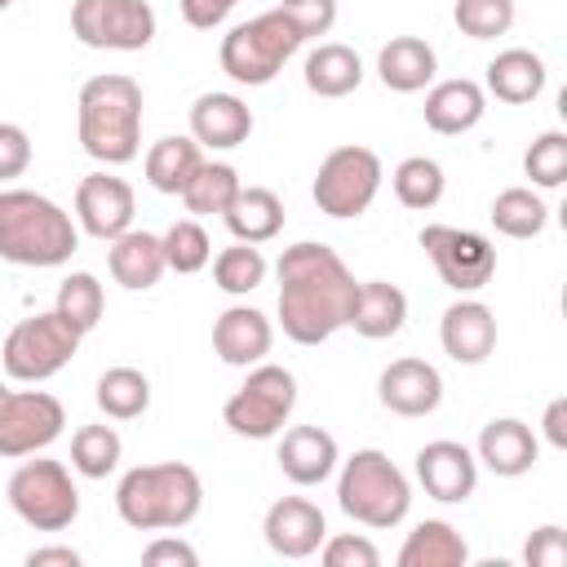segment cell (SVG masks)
Here are the masks:
<instances>
[{
    "label": "cell",
    "instance_id": "4316f807",
    "mask_svg": "<svg viewBox=\"0 0 567 567\" xmlns=\"http://www.w3.org/2000/svg\"><path fill=\"white\" fill-rule=\"evenodd\" d=\"M545 80H549V71H545L540 53H532V49H505L487 62V93L496 102H509V106L536 102Z\"/></svg>",
    "mask_w": 567,
    "mask_h": 567
},
{
    "label": "cell",
    "instance_id": "30bf717a",
    "mask_svg": "<svg viewBox=\"0 0 567 567\" xmlns=\"http://www.w3.org/2000/svg\"><path fill=\"white\" fill-rule=\"evenodd\" d=\"M381 155L368 146H337L323 155L319 173H315V204L328 217H359L372 208L377 190H381Z\"/></svg>",
    "mask_w": 567,
    "mask_h": 567
},
{
    "label": "cell",
    "instance_id": "1f68e13d",
    "mask_svg": "<svg viewBox=\"0 0 567 567\" xmlns=\"http://www.w3.org/2000/svg\"><path fill=\"white\" fill-rule=\"evenodd\" d=\"M487 217H492V226L505 239H536L549 226V208H545V199L532 186H505L492 199V213Z\"/></svg>",
    "mask_w": 567,
    "mask_h": 567
},
{
    "label": "cell",
    "instance_id": "816d5d0a",
    "mask_svg": "<svg viewBox=\"0 0 567 567\" xmlns=\"http://www.w3.org/2000/svg\"><path fill=\"white\" fill-rule=\"evenodd\" d=\"M9 4H13V0H0V9H9Z\"/></svg>",
    "mask_w": 567,
    "mask_h": 567
},
{
    "label": "cell",
    "instance_id": "f1b7e54d",
    "mask_svg": "<svg viewBox=\"0 0 567 567\" xmlns=\"http://www.w3.org/2000/svg\"><path fill=\"white\" fill-rule=\"evenodd\" d=\"M465 563H470V545L447 518L416 523L399 549V567H465Z\"/></svg>",
    "mask_w": 567,
    "mask_h": 567
},
{
    "label": "cell",
    "instance_id": "f907efd6",
    "mask_svg": "<svg viewBox=\"0 0 567 567\" xmlns=\"http://www.w3.org/2000/svg\"><path fill=\"white\" fill-rule=\"evenodd\" d=\"M4 399H9V385H4V381H0V403H4Z\"/></svg>",
    "mask_w": 567,
    "mask_h": 567
},
{
    "label": "cell",
    "instance_id": "6da1fadb",
    "mask_svg": "<svg viewBox=\"0 0 567 567\" xmlns=\"http://www.w3.org/2000/svg\"><path fill=\"white\" fill-rule=\"evenodd\" d=\"M275 275H279V323L288 341L323 346L328 337L350 328L359 279L350 275L337 248L301 239L279 252Z\"/></svg>",
    "mask_w": 567,
    "mask_h": 567
},
{
    "label": "cell",
    "instance_id": "f35d334b",
    "mask_svg": "<svg viewBox=\"0 0 567 567\" xmlns=\"http://www.w3.org/2000/svg\"><path fill=\"white\" fill-rule=\"evenodd\" d=\"M159 244H164V266L177 270V275H199V270L213 261V239H208V230H204L195 217L173 221V226L159 235Z\"/></svg>",
    "mask_w": 567,
    "mask_h": 567
},
{
    "label": "cell",
    "instance_id": "5bb4252c",
    "mask_svg": "<svg viewBox=\"0 0 567 567\" xmlns=\"http://www.w3.org/2000/svg\"><path fill=\"white\" fill-rule=\"evenodd\" d=\"M133 213H137V199H133V186L115 173H89L80 177L75 186V226L93 239H115L133 226Z\"/></svg>",
    "mask_w": 567,
    "mask_h": 567
},
{
    "label": "cell",
    "instance_id": "9a60e30c",
    "mask_svg": "<svg viewBox=\"0 0 567 567\" xmlns=\"http://www.w3.org/2000/svg\"><path fill=\"white\" fill-rule=\"evenodd\" d=\"M416 483L439 505H461L478 487V456L456 439H434L416 452Z\"/></svg>",
    "mask_w": 567,
    "mask_h": 567
},
{
    "label": "cell",
    "instance_id": "277c9868",
    "mask_svg": "<svg viewBox=\"0 0 567 567\" xmlns=\"http://www.w3.org/2000/svg\"><path fill=\"white\" fill-rule=\"evenodd\" d=\"M204 509V483L186 461L133 465L115 483V514L133 532H177Z\"/></svg>",
    "mask_w": 567,
    "mask_h": 567
},
{
    "label": "cell",
    "instance_id": "ee69618b",
    "mask_svg": "<svg viewBox=\"0 0 567 567\" xmlns=\"http://www.w3.org/2000/svg\"><path fill=\"white\" fill-rule=\"evenodd\" d=\"M523 563L527 567H567V532L558 523L536 527L523 545Z\"/></svg>",
    "mask_w": 567,
    "mask_h": 567
},
{
    "label": "cell",
    "instance_id": "7402d4cb",
    "mask_svg": "<svg viewBox=\"0 0 567 567\" xmlns=\"http://www.w3.org/2000/svg\"><path fill=\"white\" fill-rule=\"evenodd\" d=\"M252 133V111L235 93H199L190 106V137L208 151H235Z\"/></svg>",
    "mask_w": 567,
    "mask_h": 567
},
{
    "label": "cell",
    "instance_id": "3957f363",
    "mask_svg": "<svg viewBox=\"0 0 567 567\" xmlns=\"http://www.w3.org/2000/svg\"><path fill=\"white\" fill-rule=\"evenodd\" d=\"M80 248L75 217L40 190H0V257L13 266H62Z\"/></svg>",
    "mask_w": 567,
    "mask_h": 567
},
{
    "label": "cell",
    "instance_id": "cb8c5ba5",
    "mask_svg": "<svg viewBox=\"0 0 567 567\" xmlns=\"http://www.w3.org/2000/svg\"><path fill=\"white\" fill-rule=\"evenodd\" d=\"M106 261H111V279H115L120 288H128V292H146V288H155L159 275L168 270V266H164V244H159V235H151V230H133V226H128L124 235L111 239Z\"/></svg>",
    "mask_w": 567,
    "mask_h": 567
},
{
    "label": "cell",
    "instance_id": "52a82bcc",
    "mask_svg": "<svg viewBox=\"0 0 567 567\" xmlns=\"http://www.w3.org/2000/svg\"><path fill=\"white\" fill-rule=\"evenodd\" d=\"M80 350V332L58 315V310H40V315H27L9 328L4 346H0V363L13 381H49L58 377Z\"/></svg>",
    "mask_w": 567,
    "mask_h": 567
},
{
    "label": "cell",
    "instance_id": "8d00e7d4",
    "mask_svg": "<svg viewBox=\"0 0 567 567\" xmlns=\"http://www.w3.org/2000/svg\"><path fill=\"white\" fill-rule=\"evenodd\" d=\"M266 257H261V248L257 244H230V248H221L217 257H213V284L221 288V292H230V297H248V292H257L261 284H266Z\"/></svg>",
    "mask_w": 567,
    "mask_h": 567
},
{
    "label": "cell",
    "instance_id": "60d3db41",
    "mask_svg": "<svg viewBox=\"0 0 567 567\" xmlns=\"http://www.w3.org/2000/svg\"><path fill=\"white\" fill-rule=\"evenodd\" d=\"M452 22L470 40H496L514 27V0H456Z\"/></svg>",
    "mask_w": 567,
    "mask_h": 567
},
{
    "label": "cell",
    "instance_id": "e575fe53",
    "mask_svg": "<svg viewBox=\"0 0 567 567\" xmlns=\"http://www.w3.org/2000/svg\"><path fill=\"white\" fill-rule=\"evenodd\" d=\"M390 186H394V199H399L403 208L425 213V208H434V204L443 199L447 177H443L439 159H430V155H408V159L390 173Z\"/></svg>",
    "mask_w": 567,
    "mask_h": 567
},
{
    "label": "cell",
    "instance_id": "7c38bea8",
    "mask_svg": "<svg viewBox=\"0 0 567 567\" xmlns=\"http://www.w3.org/2000/svg\"><path fill=\"white\" fill-rule=\"evenodd\" d=\"M421 248H425V257L434 261L439 279H443L452 292H461V297L487 288L492 275H496V248H492V239L478 235V230H461V226L430 221V226H421Z\"/></svg>",
    "mask_w": 567,
    "mask_h": 567
},
{
    "label": "cell",
    "instance_id": "e0dca14e",
    "mask_svg": "<svg viewBox=\"0 0 567 567\" xmlns=\"http://www.w3.org/2000/svg\"><path fill=\"white\" fill-rule=\"evenodd\" d=\"M377 394L394 416H430L443 403V377L425 359H394L381 368Z\"/></svg>",
    "mask_w": 567,
    "mask_h": 567
},
{
    "label": "cell",
    "instance_id": "7bdbcfd3",
    "mask_svg": "<svg viewBox=\"0 0 567 567\" xmlns=\"http://www.w3.org/2000/svg\"><path fill=\"white\" fill-rule=\"evenodd\" d=\"M275 9L288 13V22L301 31V40H319L337 22V0H279Z\"/></svg>",
    "mask_w": 567,
    "mask_h": 567
},
{
    "label": "cell",
    "instance_id": "b9f144b4",
    "mask_svg": "<svg viewBox=\"0 0 567 567\" xmlns=\"http://www.w3.org/2000/svg\"><path fill=\"white\" fill-rule=\"evenodd\" d=\"M319 554H323L328 567H377V563H381V549H377L368 536H359V532L323 536Z\"/></svg>",
    "mask_w": 567,
    "mask_h": 567
},
{
    "label": "cell",
    "instance_id": "4fadbf2b",
    "mask_svg": "<svg viewBox=\"0 0 567 567\" xmlns=\"http://www.w3.org/2000/svg\"><path fill=\"white\" fill-rule=\"evenodd\" d=\"M66 425V408L62 399H53L49 390H9V399L0 403V456L4 461H22L44 452Z\"/></svg>",
    "mask_w": 567,
    "mask_h": 567
},
{
    "label": "cell",
    "instance_id": "ab89813d",
    "mask_svg": "<svg viewBox=\"0 0 567 567\" xmlns=\"http://www.w3.org/2000/svg\"><path fill=\"white\" fill-rule=\"evenodd\" d=\"M523 173H527L532 186H540V190L563 186V182H567V133H558V128L540 133V137L527 146V155H523Z\"/></svg>",
    "mask_w": 567,
    "mask_h": 567
},
{
    "label": "cell",
    "instance_id": "8fae6325",
    "mask_svg": "<svg viewBox=\"0 0 567 567\" xmlns=\"http://www.w3.org/2000/svg\"><path fill=\"white\" fill-rule=\"evenodd\" d=\"M71 35L84 49L137 53L155 40V9L146 0H75Z\"/></svg>",
    "mask_w": 567,
    "mask_h": 567
},
{
    "label": "cell",
    "instance_id": "2e32d148",
    "mask_svg": "<svg viewBox=\"0 0 567 567\" xmlns=\"http://www.w3.org/2000/svg\"><path fill=\"white\" fill-rule=\"evenodd\" d=\"M261 536L279 558H310V554H319L328 523H323V509L315 501L279 496L261 518Z\"/></svg>",
    "mask_w": 567,
    "mask_h": 567
},
{
    "label": "cell",
    "instance_id": "836d02e7",
    "mask_svg": "<svg viewBox=\"0 0 567 567\" xmlns=\"http://www.w3.org/2000/svg\"><path fill=\"white\" fill-rule=\"evenodd\" d=\"M239 173H235V164H221V159H204L199 164V173L190 177V186L182 190V204H186V213H195V217H221L226 208H230V199L239 195Z\"/></svg>",
    "mask_w": 567,
    "mask_h": 567
},
{
    "label": "cell",
    "instance_id": "d590c367",
    "mask_svg": "<svg viewBox=\"0 0 567 567\" xmlns=\"http://www.w3.org/2000/svg\"><path fill=\"white\" fill-rule=\"evenodd\" d=\"M53 310H58V315L80 332V337H84V332H93V328H97V319H102V310H106V292H102L97 275H89V270L66 275V279L58 284Z\"/></svg>",
    "mask_w": 567,
    "mask_h": 567
},
{
    "label": "cell",
    "instance_id": "7a4b0ae2",
    "mask_svg": "<svg viewBox=\"0 0 567 567\" xmlns=\"http://www.w3.org/2000/svg\"><path fill=\"white\" fill-rule=\"evenodd\" d=\"M75 124H80V146L97 164L120 168V164L137 159V151H142V84L124 71L84 80L80 102H75Z\"/></svg>",
    "mask_w": 567,
    "mask_h": 567
},
{
    "label": "cell",
    "instance_id": "d4e9b609",
    "mask_svg": "<svg viewBox=\"0 0 567 567\" xmlns=\"http://www.w3.org/2000/svg\"><path fill=\"white\" fill-rule=\"evenodd\" d=\"M408 323V292L399 284L385 279H368L354 292V310H350V328L368 341H385L394 332H403Z\"/></svg>",
    "mask_w": 567,
    "mask_h": 567
},
{
    "label": "cell",
    "instance_id": "bcb514c9",
    "mask_svg": "<svg viewBox=\"0 0 567 567\" xmlns=\"http://www.w3.org/2000/svg\"><path fill=\"white\" fill-rule=\"evenodd\" d=\"M142 563H151V567H195L199 563V554H195V545H186V540H177V536H155L146 549H142Z\"/></svg>",
    "mask_w": 567,
    "mask_h": 567
},
{
    "label": "cell",
    "instance_id": "484cf974",
    "mask_svg": "<svg viewBox=\"0 0 567 567\" xmlns=\"http://www.w3.org/2000/svg\"><path fill=\"white\" fill-rule=\"evenodd\" d=\"M434 71H439V58L421 35H394L377 53V75L394 93H421L425 84H434Z\"/></svg>",
    "mask_w": 567,
    "mask_h": 567
},
{
    "label": "cell",
    "instance_id": "c3c4849f",
    "mask_svg": "<svg viewBox=\"0 0 567 567\" xmlns=\"http://www.w3.org/2000/svg\"><path fill=\"white\" fill-rule=\"evenodd\" d=\"M540 425H545L549 447H558V452H563V447H567V399H563V394L545 403V421H540Z\"/></svg>",
    "mask_w": 567,
    "mask_h": 567
},
{
    "label": "cell",
    "instance_id": "8992f818",
    "mask_svg": "<svg viewBox=\"0 0 567 567\" xmlns=\"http://www.w3.org/2000/svg\"><path fill=\"white\" fill-rule=\"evenodd\" d=\"M301 44H306V40H301V31L288 22V13H284V9H266V13H257V18L239 22V27H230V31L221 35L217 58H221V71H226L235 84L257 89V84H270V80L284 71V62H288Z\"/></svg>",
    "mask_w": 567,
    "mask_h": 567
},
{
    "label": "cell",
    "instance_id": "ffe728a7",
    "mask_svg": "<svg viewBox=\"0 0 567 567\" xmlns=\"http://www.w3.org/2000/svg\"><path fill=\"white\" fill-rule=\"evenodd\" d=\"M341 465V447L323 425H292L279 439V470L288 483L297 487H315L323 478H332Z\"/></svg>",
    "mask_w": 567,
    "mask_h": 567
},
{
    "label": "cell",
    "instance_id": "f6af8a7d",
    "mask_svg": "<svg viewBox=\"0 0 567 567\" xmlns=\"http://www.w3.org/2000/svg\"><path fill=\"white\" fill-rule=\"evenodd\" d=\"M31 164V137L22 124H0V182L22 177Z\"/></svg>",
    "mask_w": 567,
    "mask_h": 567
},
{
    "label": "cell",
    "instance_id": "ba28073f",
    "mask_svg": "<svg viewBox=\"0 0 567 567\" xmlns=\"http://www.w3.org/2000/svg\"><path fill=\"white\" fill-rule=\"evenodd\" d=\"M9 509L35 527V532H62L80 518V487L71 483V470L62 461H22L13 474H9Z\"/></svg>",
    "mask_w": 567,
    "mask_h": 567
},
{
    "label": "cell",
    "instance_id": "ac0fdd59",
    "mask_svg": "<svg viewBox=\"0 0 567 567\" xmlns=\"http://www.w3.org/2000/svg\"><path fill=\"white\" fill-rule=\"evenodd\" d=\"M275 346V323L257 306H226L213 323V350L230 368H252L270 354Z\"/></svg>",
    "mask_w": 567,
    "mask_h": 567
},
{
    "label": "cell",
    "instance_id": "d6a6232c",
    "mask_svg": "<svg viewBox=\"0 0 567 567\" xmlns=\"http://www.w3.org/2000/svg\"><path fill=\"white\" fill-rule=\"evenodd\" d=\"M93 399H97V408H102L111 421H133V416H142V412L151 408V381H146V372L120 363V368H106V372L97 377Z\"/></svg>",
    "mask_w": 567,
    "mask_h": 567
},
{
    "label": "cell",
    "instance_id": "83f0119b",
    "mask_svg": "<svg viewBox=\"0 0 567 567\" xmlns=\"http://www.w3.org/2000/svg\"><path fill=\"white\" fill-rule=\"evenodd\" d=\"M221 221L239 244H266L284 230V199L270 186H239Z\"/></svg>",
    "mask_w": 567,
    "mask_h": 567
},
{
    "label": "cell",
    "instance_id": "603a6c76",
    "mask_svg": "<svg viewBox=\"0 0 567 567\" xmlns=\"http://www.w3.org/2000/svg\"><path fill=\"white\" fill-rule=\"evenodd\" d=\"M425 124L434 128V133H443V137H456V133H470L478 120H483V111H487V93H483V84H474V80H439V84H430V93H425Z\"/></svg>",
    "mask_w": 567,
    "mask_h": 567
},
{
    "label": "cell",
    "instance_id": "681fc988",
    "mask_svg": "<svg viewBox=\"0 0 567 567\" xmlns=\"http://www.w3.org/2000/svg\"><path fill=\"white\" fill-rule=\"evenodd\" d=\"M27 567H80V549L71 545H40L27 554Z\"/></svg>",
    "mask_w": 567,
    "mask_h": 567
},
{
    "label": "cell",
    "instance_id": "9c48e42d",
    "mask_svg": "<svg viewBox=\"0 0 567 567\" xmlns=\"http://www.w3.org/2000/svg\"><path fill=\"white\" fill-rule=\"evenodd\" d=\"M297 408V377L279 363H252L244 385L226 399L221 421L239 439H275Z\"/></svg>",
    "mask_w": 567,
    "mask_h": 567
},
{
    "label": "cell",
    "instance_id": "f546056e",
    "mask_svg": "<svg viewBox=\"0 0 567 567\" xmlns=\"http://www.w3.org/2000/svg\"><path fill=\"white\" fill-rule=\"evenodd\" d=\"M301 75H306V89L315 97H346V93H354L363 84V62H359V53L350 44H332L328 40V44H315L306 53Z\"/></svg>",
    "mask_w": 567,
    "mask_h": 567
},
{
    "label": "cell",
    "instance_id": "7dc6e473",
    "mask_svg": "<svg viewBox=\"0 0 567 567\" xmlns=\"http://www.w3.org/2000/svg\"><path fill=\"white\" fill-rule=\"evenodd\" d=\"M235 4H239V0H177L182 18H186L195 31H213V27H221V22L230 18Z\"/></svg>",
    "mask_w": 567,
    "mask_h": 567
},
{
    "label": "cell",
    "instance_id": "5b68a950",
    "mask_svg": "<svg viewBox=\"0 0 567 567\" xmlns=\"http://www.w3.org/2000/svg\"><path fill=\"white\" fill-rule=\"evenodd\" d=\"M337 505L346 518L390 532L408 518L412 509V487L408 474L381 452V447H359L350 461H341L337 474Z\"/></svg>",
    "mask_w": 567,
    "mask_h": 567
},
{
    "label": "cell",
    "instance_id": "d6986e66",
    "mask_svg": "<svg viewBox=\"0 0 567 567\" xmlns=\"http://www.w3.org/2000/svg\"><path fill=\"white\" fill-rule=\"evenodd\" d=\"M443 354L456 363H483L496 350V315L478 297H461L439 319Z\"/></svg>",
    "mask_w": 567,
    "mask_h": 567
},
{
    "label": "cell",
    "instance_id": "74e56055",
    "mask_svg": "<svg viewBox=\"0 0 567 567\" xmlns=\"http://www.w3.org/2000/svg\"><path fill=\"white\" fill-rule=\"evenodd\" d=\"M120 452H124V443H120V434H115L111 425H80V430L71 434V470L84 474V478H106V474H115Z\"/></svg>",
    "mask_w": 567,
    "mask_h": 567
},
{
    "label": "cell",
    "instance_id": "4dcf8cb0",
    "mask_svg": "<svg viewBox=\"0 0 567 567\" xmlns=\"http://www.w3.org/2000/svg\"><path fill=\"white\" fill-rule=\"evenodd\" d=\"M142 164H146V182L159 195H182L204 164V146L195 137H159Z\"/></svg>",
    "mask_w": 567,
    "mask_h": 567
},
{
    "label": "cell",
    "instance_id": "44dd1931",
    "mask_svg": "<svg viewBox=\"0 0 567 567\" xmlns=\"http://www.w3.org/2000/svg\"><path fill=\"white\" fill-rule=\"evenodd\" d=\"M474 456H478V465H487L496 478H518V474H527V470L536 465L540 443H536V434H532L527 421H518V416H496V421L483 425Z\"/></svg>",
    "mask_w": 567,
    "mask_h": 567
}]
</instances>
